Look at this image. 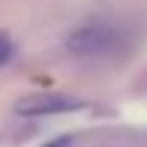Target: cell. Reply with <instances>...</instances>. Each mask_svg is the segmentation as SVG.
<instances>
[{
  "label": "cell",
  "instance_id": "obj_1",
  "mask_svg": "<svg viewBox=\"0 0 147 147\" xmlns=\"http://www.w3.org/2000/svg\"><path fill=\"white\" fill-rule=\"evenodd\" d=\"M120 45V33L102 24H90V27H78L66 36V51L75 57H99L111 54Z\"/></svg>",
  "mask_w": 147,
  "mask_h": 147
},
{
  "label": "cell",
  "instance_id": "obj_2",
  "mask_svg": "<svg viewBox=\"0 0 147 147\" xmlns=\"http://www.w3.org/2000/svg\"><path fill=\"white\" fill-rule=\"evenodd\" d=\"M84 102L66 96H27L15 102V114L21 117H45V114H66V111H81Z\"/></svg>",
  "mask_w": 147,
  "mask_h": 147
},
{
  "label": "cell",
  "instance_id": "obj_3",
  "mask_svg": "<svg viewBox=\"0 0 147 147\" xmlns=\"http://www.w3.org/2000/svg\"><path fill=\"white\" fill-rule=\"evenodd\" d=\"M9 57H12V39L6 36L3 30H0V66L9 63Z\"/></svg>",
  "mask_w": 147,
  "mask_h": 147
},
{
  "label": "cell",
  "instance_id": "obj_4",
  "mask_svg": "<svg viewBox=\"0 0 147 147\" xmlns=\"http://www.w3.org/2000/svg\"><path fill=\"white\" fill-rule=\"evenodd\" d=\"M72 144V138L69 135H60V138H51L48 144H42V147H69Z\"/></svg>",
  "mask_w": 147,
  "mask_h": 147
}]
</instances>
